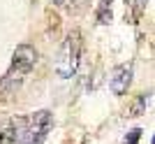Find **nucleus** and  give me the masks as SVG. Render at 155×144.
<instances>
[{
    "mask_svg": "<svg viewBox=\"0 0 155 144\" xmlns=\"http://www.w3.org/2000/svg\"><path fill=\"white\" fill-rule=\"evenodd\" d=\"M51 123H53V118L49 109H39L30 116L12 118L16 144H42L49 135V130H51Z\"/></svg>",
    "mask_w": 155,
    "mask_h": 144,
    "instance_id": "1",
    "label": "nucleus"
},
{
    "mask_svg": "<svg viewBox=\"0 0 155 144\" xmlns=\"http://www.w3.org/2000/svg\"><path fill=\"white\" fill-rule=\"evenodd\" d=\"M79 56H81V33L79 30H70L67 37L63 39L58 58H56V72H58V77H63V79L74 77V72L79 67Z\"/></svg>",
    "mask_w": 155,
    "mask_h": 144,
    "instance_id": "2",
    "label": "nucleus"
},
{
    "mask_svg": "<svg viewBox=\"0 0 155 144\" xmlns=\"http://www.w3.org/2000/svg\"><path fill=\"white\" fill-rule=\"evenodd\" d=\"M35 63H37V51H35L30 44H19L16 51H14V56H12V67H9L7 74L23 79L28 72L32 70Z\"/></svg>",
    "mask_w": 155,
    "mask_h": 144,
    "instance_id": "3",
    "label": "nucleus"
},
{
    "mask_svg": "<svg viewBox=\"0 0 155 144\" xmlns=\"http://www.w3.org/2000/svg\"><path fill=\"white\" fill-rule=\"evenodd\" d=\"M130 81H132V67L130 65H118L116 70L111 72L109 77V88L114 95H123L125 91H127Z\"/></svg>",
    "mask_w": 155,
    "mask_h": 144,
    "instance_id": "4",
    "label": "nucleus"
},
{
    "mask_svg": "<svg viewBox=\"0 0 155 144\" xmlns=\"http://www.w3.org/2000/svg\"><path fill=\"white\" fill-rule=\"evenodd\" d=\"M0 144H16V137H14V125H12V118L7 123L0 125Z\"/></svg>",
    "mask_w": 155,
    "mask_h": 144,
    "instance_id": "5",
    "label": "nucleus"
},
{
    "mask_svg": "<svg viewBox=\"0 0 155 144\" xmlns=\"http://www.w3.org/2000/svg\"><path fill=\"white\" fill-rule=\"evenodd\" d=\"M97 21H100V23H109V21H111V0H100Z\"/></svg>",
    "mask_w": 155,
    "mask_h": 144,
    "instance_id": "6",
    "label": "nucleus"
},
{
    "mask_svg": "<svg viewBox=\"0 0 155 144\" xmlns=\"http://www.w3.org/2000/svg\"><path fill=\"white\" fill-rule=\"evenodd\" d=\"M143 105H146V95H139V98H137V102L132 105V109H130V116H139V114H141V109H143Z\"/></svg>",
    "mask_w": 155,
    "mask_h": 144,
    "instance_id": "7",
    "label": "nucleus"
},
{
    "mask_svg": "<svg viewBox=\"0 0 155 144\" xmlns=\"http://www.w3.org/2000/svg\"><path fill=\"white\" fill-rule=\"evenodd\" d=\"M139 137H141V130L134 128V130H130V135L125 137V144H137V142H139Z\"/></svg>",
    "mask_w": 155,
    "mask_h": 144,
    "instance_id": "8",
    "label": "nucleus"
},
{
    "mask_svg": "<svg viewBox=\"0 0 155 144\" xmlns=\"http://www.w3.org/2000/svg\"><path fill=\"white\" fill-rule=\"evenodd\" d=\"M134 2H137V14H141L143 7H146V0H134Z\"/></svg>",
    "mask_w": 155,
    "mask_h": 144,
    "instance_id": "9",
    "label": "nucleus"
},
{
    "mask_svg": "<svg viewBox=\"0 0 155 144\" xmlns=\"http://www.w3.org/2000/svg\"><path fill=\"white\" fill-rule=\"evenodd\" d=\"M53 2H58V5H63V7H70V5H74V0H53Z\"/></svg>",
    "mask_w": 155,
    "mask_h": 144,
    "instance_id": "10",
    "label": "nucleus"
},
{
    "mask_svg": "<svg viewBox=\"0 0 155 144\" xmlns=\"http://www.w3.org/2000/svg\"><path fill=\"white\" fill-rule=\"evenodd\" d=\"M153 144H155V137H153Z\"/></svg>",
    "mask_w": 155,
    "mask_h": 144,
    "instance_id": "11",
    "label": "nucleus"
}]
</instances>
